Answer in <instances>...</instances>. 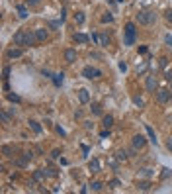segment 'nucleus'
<instances>
[{
  "instance_id": "nucleus-14",
  "label": "nucleus",
  "mask_w": 172,
  "mask_h": 194,
  "mask_svg": "<svg viewBox=\"0 0 172 194\" xmlns=\"http://www.w3.org/2000/svg\"><path fill=\"white\" fill-rule=\"evenodd\" d=\"M102 122H104V127H106V130H110V127L113 126V116H104Z\"/></svg>"
},
{
  "instance_id": "nucleus-6",
  "label": "nucleus",
  "mask_w": 172,
  "mask_h": 194,
  "mask_svg": "<svg viewBox=\"0 0 172 194\" xmlns=\"http://www.w3.org/2000/svg\"><path fill=\"white\" fill-rule=\"evenodd\" d=\"M22 55H24L22 49H14V47H10V49L6 51V57H8V59H18V57H22Z\"/></svg>"
},
{
  "instance_id": "nucleus-5",
  "label": "nucleus",
  "mask_w": 172,
  "mask_h": 194,
  "mask_svg": "<svg viewBox=\"0 0 172 194\" xmlns=\"http://www.w3.org/2000/svg\"><path fill=\"white\" fill-rule=\"evenodd\" d=\"M157 100L161 102V104H166V102L170 100V90H166V88L157 90Z\"/></svg>"
},
{
  "instance_id": "nucleus-24",
  "label": "nucleus",
  "mask_w": 172,
  "mask_h": 194,
  "mask_svg": "<svg viewBox=\"0 0 172 194\" xmlns=\"http://www.w3.org/2000/svg\"><path fill=\"white\" fill-rule=\"evenodd\" d=\"M92 112L100 116V114H102V106H100V104H92Z\"/></svg>"
},
{
  "instance_id": "nucleus-3",
  "label": "nucleus",
  "mask_w": 172,
  "mask_h": 194,
  "mask_svg": "<svg viewBox=\"0 0 172 194\" xmlns=\"http://www.w3.org/2000/svg\"><path fill=\"white\" fill-rule=\"evenodd\" d=\"M123 43L127 45V47L135 43V24H133V22H129L127 26H125V38H123Z\"/></svg>"
},
{
  "instance_id": "nucleus-8",
  "label": "nucleus",
  "mask_w": 172,
  "mask_h": 194,
  "mask_svg": "<svg viewBox=\"0 0 172 194\" xmlns=\"http://www.w3.org/2000/svg\"><path fill=\"white\" fill-rule=\"evenodd\" d=\"M65 61H67V63H75L76 61V51L75 49H67V51H65Z\"/></svg>"
},
{
  "instance_id": "nucleus-33",
  "label": "nucleus",
  "mask_w": 172,
  "mask_h": 194,
  "mask_svg": "<svg viewBox=\"0 0 172 194\" xmlns=\"http://www.w3.org/2000/svg\"><path fill=\"white\" fill-rule=\"evenodd\" d=\"M119 71H127V63H123V61H121V63H119Z\"/></svg>"
},
{
  "instance_id": "nucleus-39",
  "label": "nucleus",
  "mask_w": 172,
  "mask_h": 194,
  "mask_svg": "<svg viewBox=\"0 0 172 194\" xmlns=\"http://www.w3.org/2000/svg\"><path fill=\"white\" fill-rule=\"evenodd\" d=\"M108 2H113V0H108Z\"/></svg>"
},
{
  "instance_id": "nucleus-13",
  "label": "nucleus",
  "mask_w": 172,
  "mask_h": 194,
  "mask_svg": "<svg viewBox=\"0 0 172 194\" xmlns=\"http://www.w3.org/2000/svg\"><path fill=\"white\" fill-rule=\"evenodd\" d=\"M45 176H49V173L43 171V169H39V171L33 173V179H35V180H45Z\"/></svg>"
},
{
  "instance_id": "nucleus-21",
  "label": "nucleus",
  "mask_w": 172,
  "mask_h": 194,
  "mask_svg": "<svg viewBox=\"0 0 172 194\" xmlns=\"http://www.w3.org/2000/svg\"><path fill=\"white\" fill-rule=\"evenodd\" d=\"M137 188L139 190H151V182H139Z\"/></svg>"
},
{
  "instance_id": "nucleus-36",
  "label": "nucleus",
  "mask_w": 172,
  "mask_h": 194,
  "mask_svg": "<svg viewBox=\"0 0 172 194\" xmlns=\"http://www.w3.org/2000/svg\"><path fill=\"white\" fill-rule=\"evenodd\" d=\"M166 20H168V22L172 24V10H168V12H166Z\"/></svg>"
},
{
  "instance_id": "nucleus-7",
  "label": "nucleus",
  "mask_w": 172,
  "mask_h": 194,
  "mask_svg": "<svg viewBox=\"0 0 172 194\" xmlns=\"http://www.w3.org/2000/svg\"><path fill=\"white\" fill-rule=\"evenodd\" d=\"M147 90L149 92L157 90V77H147Z\"/></svg>"
},
{
  "instance_id": "nucleus-25",
  "label": "nucleus",
  "mask_w": 172,
  "mask_h": 194,
  "mask_svg": "<svg viewBox=\"0 0 172 194\" xmlns=\"http://www.w3.org/2000/svg\"><path fill=\"white\" fill-rule=\"evenodd\" d=\"M75 20H76V24H84V20H86V18H84V14H82V12H78Z\"/></svg>"
},
{
  "instance_id": "nucleus-18",
  "label": "nucleus",
  "mask_w": 172,
  "mask_h": 194,
  "mask_svg": "<svg viewBox=\"0 0 172 194\" xmlns=\"http://www.w3.org/2000/svg\"><path fill=\"white\" fill-rule=\"evenodd\" d=\"M63 73H57V75H53V82H55V86H61V82H63Z\"/></svg>"
},
{
  "instance_id": "nucleus-28",
  "label": "nucleus",
  "mask_w": 172,
  "mask_h": 194,
  "mask_svg": "<svg viewBox=\"0 0 172 194\" xmlns=\"http://www.w3.org/2000/svg\"><path fill=\"white\" fill-rule=\"evenodd\" d=\"M133 104H135V106H139V108H143V100H141L139 96H135V98H133Z\"/></svg>"
},
{
  "instance_id": "nucleus-23",
  "label": "nucleus",
  "mask_w": 172,
  "mask_h": 194,
  "mask_svg": "<svg viewBox=\"0 0 172 194\" xmlns=\"http://www.w3.org/2000/svg\"><path fill=\"white\" fill-rule=\"evenodd\" d=\"M102 22H104V24L113 22V16H112V14H104V16H102Z\"/></svg>"
},
{
  "instance_id": "nucleus-26",
  "label": "nucleus",
  "mask_w": 172,
  "mask_h": 194,
  "mask_svg": "<svg viewBox=\"0 0 172 194\" xmlns=\"http://www.w3.org/2000/svg\"><path fill=\"white\" fill-rule=\"evenodd\" d=\"M108 43H110V39L106 38V35H100V45H102V47H106Z\"/></svg>"
},
{
  "instance_id": "nucleus-29",
  "label": "nucleus",
  "mask_w": 172,
  "mask_h": 194,
  "mask_svg": "<svg viewBox=\"0 0 172 194\" xmlns=\"http://www.w3.org/2000/svg\"><path fill=\"white\" fill-rule=\"evenodd\" d=\"M0 118H2V122H4V123H8V122H10V116H8L6 112H2V114H0Z\"/></svg>"
},
{
  "instance_id": "nucleus-17",
  "label": "nucleus",
  "mask_w": 172,
  "mask_h": 194,
  "mask_svg": "<svg viewBox=\"0 0 172 194\" xmlns=\"http://www.w3.org/2000/svg\"><path fill=\"white\" fill-rule=\"evenodd\" d=\"M18 16H20V18H27V8L26 6H24V4H22V6H18Z\"/></svg>"
},
{
  "instance_id": "nucleus-19",
  "label": "nucleus",
  "mask_w": 172,
  "mask_h": 194,
  "mask_svg": "<svg viewBox=\"0 0 172 194\" xmlns=\"http://www.w3.org/2000/svg\"><path fill=\"white\" fill-rule=\"evenodd\" d=\"M147 135H149V139L153 143H157V137H154V131H153V127H151V126H147Z\"/></svg>"
},
{
  "instance_id": "nucleus-34",
  "label": "nucleus",
  "mask_w": 172,
  "mask_h": 194,
  "mask_svg": "<svg viewBox=\"0 0 172 194\" xmlns=\"http://www.w3.org/2000/svg\"><path fill=\"white\" fill-rule=\"evenodd\" d=\"M110 186H112V188H117V186H119V180H112V182H110Z\"/></svg>"
},
{
  "instance_id": "nucleus-35",
  "label": "nucleus",
  "mask_w": 172,
  "mask_h": 194,
  "mask_svg": "<svg viewBox=\"0 0 172 194\" xmlns=\"http://www.w3.org/2000/svg\"><path fill=\"white\" fill-rule=\"evenodd\" d=\"M164 41H166V45H170V47H172V35H166Z\"/></svg>"
},
{
  "instance_id": "nucleus-27",
  "label": "nucleus",
  "mask_w": 172,
  "mask_h": 194,
  "mask_svg": "<svg viewBox=\"0 0 172 194\" xmlns=\"http://www.w3.org/2000/svg\"><path fill=\"white\" fill-rule=\"evenodd\" d=\"M8 100L10 102H20V96L18 94H8Z\"/></svg>"
},
{
  "instance_id": "nucleus-20",
  "label": "nucleus",
  "mask_w": 172,
  "mask_h": 194,
  "mask_svg": "<svg viewBox=\"0 0 172 194\" xmlns=\"http://www.w3.org/2000/svg\"><path fill=\"white\" fill-rule=\"evenodd\" d=\"M116 155H117V159H119V161H125V159H127V151H125V149H119Z\"/></svg>"
},
{
  "instance_id": "nucleus-1",
  "label": "nucleus",
  "mask_w": 172,
  "mask_h": 194,
  "mask_svg": "<svg viewBox=\"0 0 172 194\" xmlns=\"http://www.w3.org/2000/svg\"><path fill=\"white\" fill-rule=\"evenodd\" d=\"M35 31H16L14 34V43L16 45H22V47H31V45H35Z\"/></svg>"
},
{
  "instance_id": "nucleus-32",
  "label": "nucleus",
  "mask_w": 172,
  "mask_h": 194,
  "mask_svg": "<svg viewBox=\"0 0 172 194\" xmlns=\"http://www.w3.org/2000/svg\"><path fill=\"white\" fill-rule=\"evenodd\" d=\"M59 26H61V22H49V28H53V30L59 28Z\"/></svg>"
},
{
  "instance_id": "nucleus-2",
  "label": "nucleus",
  "mask_w": 172,
  "mask_h": 194,
  "mask_svg": "<svg viewBox=\"0 0 172 194\" xmlns=\"http://www.w3.org/2000/svg\"><path fill=\"white\" fill-rule=\"evenodd\" d=\"M154 20H157V14L151 12V10H143V12H139V14H137V22L143 24V26H151Z\"/></svg>"
},
{
  "instance_id": "nucleus-9",
  "label": "nucleus",
  "mask_w": 172,
  "mask_h": 194,
  "mask_svg": "<svg viewBox=\"0 0 172 194\" xmlns=\"http://www.w3.org/2000/svg\"><path fill=\"white\" fill-rule=\"evenodd\" d=\"M145 143H147V139L143 137V135H135V137H133V145L137 147V149H143Z\"/></svg>"
},
{
  "instance_id": "nucleus-15",
  "label": "nucleus",
  "mask_w": 172,
  "mask_h": 194,
  "mask_svg": "<svg viewBox=\"0 0 172 194\" xmlns=\"http://www.w3.org/2000/svg\"><path fill=\"white\" fill-rule=\"evenodd\" d=\"M30 127L35 131V133H41V131H43V130H41V126H39V123L35 122V120H30Z\"/></svg>"
},
{
  "instance_id": "nucleus-12",
  "label": "nucleus",
  "mask_w": 172,
  "mask_h": 194,
  "mask_svg": "<svg viewBox=\"0 0 172 194\" xmlns=\"http://www.w3.org/2000/svg\"><path fill=\"white\" fill-rule=\"evenodd\" d=\"M88 169H90L92 173H100V161H98V159H92V161L88 163Z\"/></svg>"
},
{
  "instance_id": "nucleus-38",
  "label": "nucleus",
  "mask_w": 172,
  "mask_h": 194,
  "mask_svg": "<svg viewBox=\"0 0 172 194\" xmlns=\"http://www.w3.org/2000/svg\"><path fill=\"white\" fill-rule=\"evenodd\" d=\"M27 2H30V4H33V6H35V4H39V0H27Z\"/></svg>"
},
{
  "instance_id": "nucleus-30",
  "label": "nucleus",
  "mask_w": 172,
  "mask_h": 194,
  "mask_svg": "<svg viewBox=\"0 0 172 194\" xmlns=\"http://www.w3.org/2000/svg\"><path fill=\"white\" fill-rule=\"evenodd\" d=\"M2 75H4V81H6L8 77H10V67H4V71H2Z\"/></svg>"
},
{
  "instance_id": "nucleus-11",
  "label": "nucleus",
  "mask_w": 172,
  "mask_h": 194,
  "mask_svg": "<svg viewBox=\"0 0 172 194\" xmlns=\"http://www.w3.org/2000/svg\"><path fill=\"white\" fill-rule=\"evenodd\" d=\"M47 30L45 28H39V30H35V38H37V41H45L47 39Z\"/></svg>"
},
{
  "instance_id": "nucleus-10",
  "label": "nucleus",
  "mask_w": 172,
  "mask_h": 194,
  "mask_svg": "<svg viewBox=\"0 0 172 194\" xmlns=\"http://www.w3.org/2000/svg\"><path fill=\"white\" fill-rule=\"evenodd\" d=\"M78 100L82 102V104L90 102V94H88V90H86V88H80V90H78Z\"/></svg>"
},
{
  "instance_id": "nucleus-4",
  "label": "nucleus",
  "mask_w": 172,
  "mask_h": 194,
  "mask_svg": "<svg viewBox=\"0 0 172 194\" xmlns=\"http://www.w3.org/2000/svg\"><path fill=\"white\" fill-rule=\"evenodd\" d=\"M82 77H84V78H100V77H102V73L98 71V69L84 67V69H82Z\"/></svg>"
},
{
  "instance_id": "nucleus-22",
  "label": "nucleus",
  "mask_w": 172,
  "mask_h": 194,
  "mask_svg": "<svg viewBox=\"0 0 172 194\" xmlns=\"http://www.w3.org/2000/svg\"><path fill=\"white\" fill-rule=\"evenodd\" d=\"M90 186H92V190H94V192H100L102 188H104V184H102V182H92Z\"/></svg>"
},
{
  "instance_id": "nucleus-37",
  "label": "nucleus",
  "mask_w": 172,
  "mask_h": 194,
  "mask_svg": "<svg viewBox=\"0 0 172 194\" xmlns=\"http://www.w3.org/2000/svg\"><path fill=\"white\" fill-rule=\"evenodd\" d=\"M61 155V151L59 149H55V151H53V153H51V157H55V159H57V157H59Z\"/></svg>"
},
{
  "instance_id": "nucleus-40",
  "label": "nucleus",
  "mask_w": 172,
  "mask_h": 194,
  "mask_svg": "<svg viewBox=\"0 0 172 194\" xmlns=\"http://www.w3.org/2000/svg\"><path fill=\"white\" fill-rule=\"evenodd\" d=\"M119 2H123V0H119Z\"/></svg>"
},
{
  "instance_id": "nucleus-16",
  "label": "nucleus",
  "mask_w": 172,
  "mask_h": 194,
  "mask_svg": "<svg viewBox=\"0 0 172 194\" xmlns=\"http://www.w3.org/2000/svg\"><path fill=\"white\" fill-rule=\"evenodd\" d=\"M90 38L88 35H84V34H75V41H78V43H86Z\"/></svg>"
},
{
  "instance_id": "nucleus-31",
  "label": "nucleus",
  "mask_w": 172,
  "mask_h": 194,
  "mask_svg": "<svg viewBox=\"0 0 172 194\" xmlns=\"http://www.w3.org/2000/svg\"><path fill=\"white\" fill-rule=\"evenodd\" d=\"M166 149H168V151H172V137H168V139H166Z\"/></svg>"
}]
</instances>
